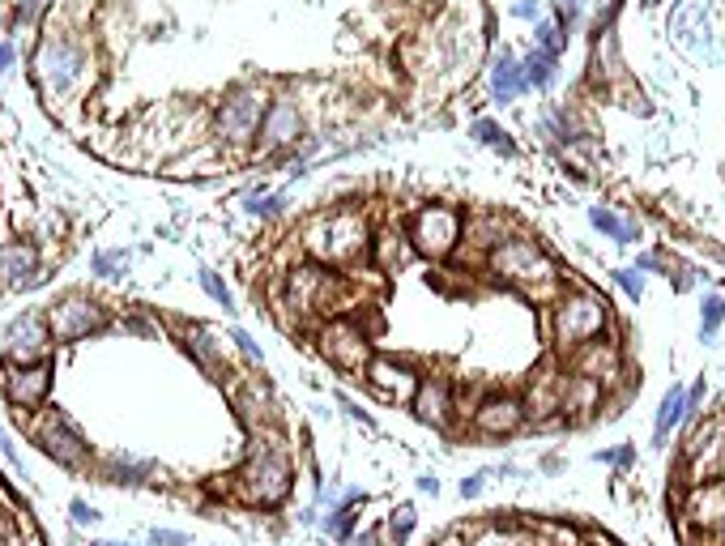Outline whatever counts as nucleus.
Returning a JSON list of instances; mask_svg holds the SVG:
<instances>
[{
    "instance_id": "nucleus-1",
    "label": "nucleus",
    "mask_w": 725,
    "mask_h": 546,
    "mask_svg": "<svg viewBox=\"0 0 725 546\" xmlns=\"http://www.w3.org/2000/svg\"><path fill=\"white\" fill-rule=\"evenodd\" d=\"M491 273L499 282L517 286V291L529 295V299H551L559 291L555 261L534 244V239H525V235L499 239V244L491 248Z\"/></svg>"
},
{
    "instance_id": "nucleus-2",
    "label": "nucleus",
    "mask_w": 725,
    "mask_h": 546,
    "mask_svg": "<svg viewBox=\"0 0 725 546\" xmlns=\"http://www.w3.org/2000/svg\"><path fill=\"white\" fill-rule=\"evenodd\" d=\"M372 244V231H367V218L359 210H337L316 218L308 231H303V248H308L316 261L325 265H350L359 261Z\"/></svg>"
},
{
    "instance_id": "nucleus-3",
    "label": "nucleus",
    "mask_w": 725,
    "mask_h": 546,
    "mask_svg": "<svg viewBox=\"0 0 725 546\" xmlns=\"http://www.w3.org/2000/svg\"><path fill=\"white\" fill-rule=\"evenodd\" d=\"M290 478H295L290 461L282 453H273V448H261V453H252L244 461V470L235 474V495L252 508H273L290 495Z\"/></svg>"
},
{
    "instance_id": "nucleus-4",
    "label": "nucleus",
    "mask_w": 725,
    "mask_h": 546,
    "mask_svg": "<svg viewBox=\"0 0 725 546\" xmlns=\"http://www.w3.org/2000/svg\"><path fill=\"white\" fill-rule=\"evenodd\" d=\"M606 329V303L593 299V295H563L551 312V333H555V346L576 355L585 342H593Z\"/></svg>"
},
{
    "instance_id": "nucleus-5",
    "label": "nucleus",
    "mask_w": 725,
    "mask_h": 546,
    "mask_svg": "<svg viewBox=\"0 0 725 546\" xmlns=\"http://www.w3.org/2000/svg\"><path fill=\"white\" fill-rule=\"evenodd\" d=\"M461 244V214L448 210V205H427L418 210L410 222V248L431 256V261H444L453 256Z\"/></svg>"
},
{
    "instance_id": "nucleus-6",
    "label": "nucleus",
    "mask_w": 725,
    "mask_h": 546,
    "mask_svg": "<svg viewBox=\"0 0 725 546\" xmlns=\"http://www.w3.org/2000/svg\"><path fill=\"white\" fill-rule=\"evenodd\" d=\"M265 99H261V90H252V86H239L231 90L227 99L218 103V116H214V133L227 141V146H248V141L256 137V128H261V116H265Z\"/></svg>"
},
{
    "instance_id": "nucleus-7",
    "label": "nucleus",
    "mask_w": 725,
    "mask_h": 546,
    "mask_svg": "<svg viewBox=\"0 0 725 546\" xmlns=\"http://www.w3.org/2000/svg\"><path fill=\"white\" fill-rule=\"evenodd\" d=\"M320 355H325L337 372H350V376L367 372V363L376 359L367 333L354 325V320H346V316H337V320H329V325L320 329Z\"/></svg>"
},
{
    "instance_id": "nucleus-8",
    "label": "nucleus",
    "mask_w": 725,
    "mask_h": 546,
    "mask_svg": "<svg viewBox=\"0 0 725 546\" xmlns=\"http://www.w3.org/2000/svg\"><path fill=\"white\" fill-rule=\"evenodd\" d=\"M35 444L56 465H64V470H86L90 465V444L82 440V431L64 419V414H47V419L35 427Z\"/></svg>"
},
{
    "instance_id": "nucleus-9",
    "label": "nucleus",
    "mask_w": 725,
    "mask_h": 546,
    "mask_svg": "<svg viewBox=\"0 0 725 546\" xmlns=\"http://www.w3.org/2000/svg\"><path fill=\"white\" fill-rule=\"evenodd\" d=\"M82 52L69 39H43L35 52V82L43 86V94H64L73 86V77L82 73Z\"/></svg>"
},
{
    "instance_id": "nucleus-10",
    "label": "nucleus",
    "mask_w": 725,
    "mask_h": 546,
    "mask_svg": "<svg viewBox=\"0 0 725 546\" xmlns=\"http://www.w3.org/2000/svg\"><path fill=\"white\" fill-rule=\"evenodd\" d=\"M47 325H52V337H56V342H82V337L99 333V329L107 325V312H103L94 299L69 295V299H60L56 308H52Z\"/></svg>"
},
{
    "instance_id": "nucleus-11",
    "label": "nucleus",
    "mask_w": 725,
    "mask_h": 546,
    "mask_svg": "<svg viewBox=\"0 0 725 546\" xmlns=\"http://www.w3.org/2000/svg\"><path fill=\"white\" fill-rule=\"evenodd\" d=\"M52 325L43 316L26 312L22 320H13L5 333V355L13 367H30V363H47V346H52Z\"/></svg>"
},
{
    "instance_id": "nucleus-12",
    "label": "nucleus",
    "mask_w": 725,
    "mask_h": 546,
    "mask_svg": "<svg viewBox=\"0 0 725 546\" xmlns=\"http://www.w3.org/2000/svg\"><path fill=\"white\" fill-rule=\"evenodd\" d=\"M525 401L517 397H508V393H499V397H482L478 401V410H474V427L482 431V436H512L521 423H525Z\"/></svg>"
},
{
    "instance_id": "nucleus-13",
    "label": "nucleus",
    "mask_w": 725,
    "mask_h": 546,
    "mask_svg": "<svg viewBox=\"0 0 725 546\" xmlns=\"http://www.w3.org/2000/svg\"><path fill=\"white\" fill-rule=\"evenodd\" d=\"M299 128H303V120H299V107L290 103V99H273L269 107H265V116H261V150H286V146H295L299 141Z\"/></svg>"
},
{
    "instance_id": "nucleus-14",
    "label": "nucleus",
    "mask_w": 725,
    "mask_h": 546,
    "mask_svg": "<svg viewBox=\"0 0 725 546\" xmlns=\"http://www.w3.org/2000/svg\"><path fill=\"white\" fill-rule=\"evenodd\" d=\"M683 517H687L691 529H704V534L725 529V483H700L687 495Z\"/></svg>"
},
{
    "instance_id": "nucleus-15",
    "label": "nucleus",
    "mask_w": 725,
    "mask_h": 546,
    "mask_svg": "<svg viewBox=\"0 0 725 546\" xmlns=\"http://www.w3.org/2000/svg\"><path fill=\"white\" fill-rule=\"evenodd\" d=\"M47 389H52V367H47V363L9 367V376H5V393H9L13 406H22V410L43 406Z\"/></svg>"
},
{
    "instance_id": "nucleus-16",
    "label": "nucleus",
    "mask_w": 725,
    "mask_h": 546,
    "mask_svg": "<svg viewBox=\"0 0 725 546\" xmlns=\"http://www.w3.org/2000/svg\"><path fill=\"white\" fill-rule=\"evenodd\" d=\"M363 376L380 397H414V389H418V376L410 372V367L397 363V359H384V355L367 363Z\"/></svg>"
},
{
    "instance_id": "nucleus-17",
    "label": "nucleus",
    "mask_w": 725,
    "mask_h": 546,
    "mask_svg": "<svg viewBox=\"0 0 725 546\" xmlns=\"http://www.w3.org/2000/svg\"><path fill=\"white\" fill-rule=\"evenodd\" d=\"M410 401H414L418 419L431 423V427H448V419H453V393H448L444 380H418Z\"/></svg>"
},
{
    "instance_id": "nucleus-18",
    "label": "nucleus",
    "mask_w": 725,
    "mask_h": 546,
    "mask_svg": "<svg viewBox=\"0 0 725 546\" xmlns=\"http://www.w3.org/2000/svg\"><path fill=\"white\" fill-rule=\"evenodd\" d=\"M619 367H623V359H619V350L610 346V342H585L576 350V376H589V380H598V384H606V380H615L619 376Z\"/></svg>"
},
{
    "instance_id": "nucleus-19",
    "label": "nucleus",
    "mask_w": 725,
    "mask_h": 546,
    "mask_svg": "<svg viewBox=\"0 0 725 546\" xmlns=\"http://www.w3.org/2000/svg\"><path fill=\"white\" fill-rule=\"evenodd\" d=\"M602 401V384L589 376H568L559 384V410L563 414H589Z\"/></svg>"
},
{
    "instance_id": "nucleus-20",
    "label": "nucleus",
    "mask_w": 725,
    "mask_h": 546,
    "mask_svg": "<svg viewBox=\"0 0 725 546\" xmlns=\"http://www.w3.org/2000/svg\"><path fill=\"white\" fill-rule=\"evenodd\" d=\"M35 273H39V256H35V248L13 244V248L0 252V282H9V286H30V282H35Z\"/></svg>"
},
{
    "instance_id": "nucleus-21",
    "label": "nucleus",
    "mask_w": 725,
    "mask_h": 546,
    "mask_svg": "<svg viewBox=\"0 0 725 546\" xmlns=\"http://www.w3.org/2000/svg\"><path fill=\"white\" fill-rule=\"evenodd\" d=\"M521 90H525L521 60H512L508 52H499V60H495V73H491V94H495V103H512Z\"/></svg>"
},
{
    "instance_id": "nucleus-22",
    "label": "nucleus",
    "mask_w": 725,
    "mask_h": 546,
    "mask_svg": "<svg viewBox=\"0 0 725 546\" xmlns=\"http://www.w3.org/2000/svg\"><path fill=\"white\" fill-rule=\"evenodd\" d=\"M188 350H192V355H197V363H201V367H205V372L214 376V380H227V376H231V367L222 363V350L214 346V337H209L201 325L188 333Z\"/></svg>"
},
{
    "instance_id": "nucleus-23",
    "label": "nucleus",
    "mask_w": 725,
    "mask_h": 546,
    "mask_svg": "<svg viewBox=\"0 0 725 546\" xmlns=\"http://www.w3.org/2000/svg\"><path fill=\"white\" fill-rule=\"evenodd\" d=\"M683 414H687V389H679V384H674V389L662 397V406H657V423H653L657 444H662V440L670 436V431L683 423Z\"/></svg>"
},
{
    "instance_id": "nucleus-24",
    "label": "nucleus",
    "mask_w": 725,
    "mask_h": 546,
    "mask_svg": "<svg viewBox=\"0 0 725 546\" xmlns=\"http://www.w3.org/2000/svg\"><path fill=\"white\" fill-rule=\"evenodd\" d=\"M103 474H107V483L137 487V483H145V478H154V465L150 461H137V457H111Z\"/></svg>"
},
{
    "instance_id": "nucleus-25",
    "label": "nucleus",
    "mask_w": 725,
    "mask_h": 546,
    "mask_svg": "<svg viewBox=\"0 0 725 546\" xmlns=\"http://www.w3.org/2000/svg\"><path fill=\"white\" fill-rule=\"evenodd\" d=\"M589 222H593V227H598L602 235L615 239V244H632V239L640 235V231H636V222H623L619 214L602 210V205H593V210H589Z\"/></svg>"
},
{
    "instance_id": "nucleus-26",
    "label": "nucleus",
    "mask_w": 725,
    "mask_h": 546,
    "mask_svg": "<svg viewBox=\"0 0 725 546\" xmlns=\"http://www.w3.org/2000/svg\"><path fill=\"white\" fill-rule=\"evenodd\" d=\"M521 77H525V86H546L555 77V56H546V52H529L521 60Z\"/></svg>"
},
{
    "instance_id": "nucleus-27",
    "label": "nucleus",
    "mask_w": 725,
    "mask_h": 546,
    "mask_svg": "<svg viewBox=\"0 0 725 546\" xmlns=\"http://www.w3.org/2000/svg\"><path fill=\"white\" fill-rule=\"evenodd\" d=\"M235 406L239 414H244V423H256V419H265V393H261V384H244L235 397Z\"/></svg>"
},
{
    "instance_id": "nucleus-28",
    "label": "nucleus",
    "mask_w": 725,
    "mask_h": 546,
    "mask_svg": "<svg viewBox=\"0 0 725 546\" xmlns=\"http://www.w3.org/2000/svg\"><path fill=\"white\" fill-rule=\"evenodd\" d=\"M721 320H725V299L721 295H704V303H700V337H713Z\"/></svg>"
},
{
    "instance_id": "nucleus-29",
    "label": "nucleus",
    "mask_w": 725,
    "mask_h": 546,
    "mask_svg": "<svg viewBox=\"0 0 725 546\" xmlns=\"http://www.w3.org/2000/svg\"><path fill=\"white\" fill-rule=\"evenodd\" d=\"M474 137H478V141H487V146H495L499 154H517V146L508 141V133H504L499 124H491V120H478V124H474Z\"/></svg>"
},
{
    "instance_id": "nucleus-30",
    "label": "nucleus",
    "mask_w": 725,
    "mask_h": 546,
    "mask_svg": "<svg viewBox=\"0 0 725 546\" xmlns=\"http://www.w3.org/2000/svg\"><path fill=\"white\" fill-rule=\"evenodd\" d=\"M470 546H529V538L517 534V529H482Z\"/></svg>"
},
{
    "instance_id": "nucleus-31",
    "label": "nucleus",
    "mask_w": 725,
    "mask_h": 546,
    "mask_svg": "<svg viewBox=\"0 0 725 546\" xmlns=\"http://www.w3.org/2000/svg\"><path fill=\"white\" fill-rule=\"evenodd\" d=\"M376 256H380L384 269H397L401 261H406V248H401L397 235H380V239H376Z\"/></svg>"
},
{
    "instance_id": "nucleus-32",
    "label": "nucleus",
    "mask_w": 725,
    "mask_h": 546,
    "mask_svg": "<svg viewBox=\"0 0 725 546\" xmlns=\"http://www.w3.org/2000/svg\"><path fill=\"white\" fill-rule=\"evenodd\" d=\"M128 265V256L124 252H99L94 256V273H103V278H116V269Z\"/></svg>"
},
{
    "instance_id": "nucleus-33",
    "label": "nucleus",
    "mask_w": 725,
    "mask_h": 546,
    "mask_svg": "<svg viewBox=\"0 0 725 546\" xmlns=\"http://www.w3.org/2000/svg\"><path fill=\"white\" fill-rule=\"evenodd\" d=\"M615 282H619L632 299H640V295H644V273H640V269H615Z\"/></svg>"
},
{
    "instance_id": "nucleus-34",
    "label": "nucleus",
    "mask_w": 725,
    "mask_h": 546,
    "mask_svg": "<svg viewBox=\"0 0 725 546\" xmlns=\"http://www.w3.org/2000/svg\"><path fill=\"white\" fill-rule=\"evenodd\" d=\"M410 529H414V508H410V504H401V508L393 512V521H389V534L401 542V538L410 534Z\"/></svg>"
},
{
    "instance_id": "nucleus-35",
    "label": "nucleus",
    "mask_w": 725,
    "mask_h": 546,
    "mask_svg": "<svg viewBox=\"0 0 725 546\" xmlns=\"http://www.w3.org/2000/svg\"><path fill=\"white\" fill-rule=\"evenodd\" d=\"M201 286H205V291H209V295H214V299L222 303V308H231V291H227V286H222V282H218V273H209V269H201Z\"/></svg>"
},
{
    "instance_id": "nucleus-36",
    "label": "nucleus",
    "mask_w": 725,
    "mask_h": 546,
    "mask_svg": "<svg viewBox=\"0 0 725 546\" xmlns=\"http://www.w3.org/2000/svg\"><path fill=\"white\" fill-rule=\"evenodd\" d=\"M43 5H47V0H22V5L13 9V26H30L43 13Z\"/></svg>"
},
{
    "instance_id": "nucleus-37",
    "label": "nucleus",
    "mask_w": 725,
    "mask_h": 546,
    "mask_svg": "<svg viewBox=\"0 0 725 546\" xmlns=\"http://www.w3.org/2000/svg\"><path fill=\"white\" fill-rule=\"evenodd\" d=\"M559 47H563V35L555 26H538V52L546 56H559Z\"/></svg>"
},
{
    "instance_id": "nucleus-38",
    "label": "nucleus",
    "mask_w": 725,
    "mask_h": 546,
    "mask_svg": "<svg viewBox=\"0 0 725 546\" xmlns=\"http://www.w3.org/2000/svg\"><path fill=\"white\" fill-rule=\"evenodd\" d=\"M282 205H286V197L278 192V197H265V201H261V197H252V201H248V210H252V214H261V218H273V214H282Z\"/></svg>"
},
{
    "instance_id": "nucleus-39",
    "label": "nucleus",
    "mask_w": 725,
    "mask_h": 546,
    "mask_svg": "<svg viewBox=\"0 0 725 546\" xmlns=\"http://www.w3.org/2000/svg\"><path fill=\"white\" fill-rule=\"evenodd\" d=\"M231 342H235L239 350H244V355H248L252 363H261V346H256V342H252V337H248L244 329H231Z\"/></svg>"
},
{
    "instance_id": "nucleus-40",
    "label": "nucleus",
    "mask_w": 725,
    "mask_h": 546,
    "mask_svg": "<svg viewBox=\"0 0 725 546\" xmlns=\"http://www.w3.org/2000/svg\"><path fill=\"white\" fill-rule=\"evenodd\" d=\"M150 542H154V546H188V538L175 534V529H154Z\"/></svg>"
},
{
    "instance_id": "nucleus-41",
    "label": "nucleus",
    "mask_w": 725,
    "mask_h": 546,
    "mask_svg": "<svg viewBox=\"0 0 725 546\" xmlns=\"http://www.w3.org/2000/svg\"><path fill=\"white\" fill-rule=\"evenodd\" d=\"M73 521L77 525H94V521H99V512H94L86 500H73Z\"/></svg>"
},
{
    "instance_id": "nucleus-42",
    "label": "nucleus",
    "mask_w": 725,
    "mask_h": 546,
    "mask_svg": "<svg viewBox=\"0 0 725 546\" xmlns=\"http://www.w3.org/2000/svg\"><path fill=\"white\" fill-rule=\"evenodd\" d=\"M482 483H487V474H470V478H461V495H465V500H474V495L482 491Z\"/></svg>"
},
{
    "instance_id": "nucleus-43",
    "label": "nucleus",
    "mask_w": 725,
    "mask_h": 546,
    "mask_svg": "<svg viewBox=\"0 0 725 546\" xmlns=\"http://www.w3.org/2000/svg\"><path fill=\"white\" fill-rule=\"evenodd\" d=\"M354 546H384V529H363V534L354 538Z\"/></svg>"
},
{
    "instance_id": "nucleus-44",
    "label": "nucleus",
    "mask_w": 725,
    "mask_h": 546,
    "mask_svg": "<svg viewBox=\"0 0 725 546\" xmlns=\"http://www.w3.org/2000/svg\"><path fill=\"white\" fill-rule=\"evenodd\" d=\"M0 457H5V461H13V465H22V461H18V453H13V444H9V436H5V431H0Z\"/></svg>"
},
{
    "instance_id": "nucleus-45",
    "label": "nucleus",
    "mask_w": 725,
    "mask_h": 546,
    "mask_svg": "<svg viewBox=\"0 0 725 546\" xmlns=\"http://www.w3.org/2000/svg\"><path fill=\"white\" fill-rule=\"evenodd\" d=\"M0 546H13V525H9L5 512H0Z\"/></svg>"
},
{
    "instance_id": "nucleus-46",
    "label": "nucleus",
    "mask_w": 725,
    "mask_h": 546,
    "mask_svg": "<svg viewBox=\"0 0 725 546\" xmlns=\"http://www.w3.org/2000/svg\"><path fill=\"white\" fill-rule=\"evenodd\" d=\"M9 64H13V47H9V43H0V73H5Z\"/></svg>"
},
{
    "instance_id": "nucleus-47",
    "label": "nucleus",
    "mask_w": 725,
    "mask_h": 546,
    "mask_svg": "<svg viewBox=\"0 0 725 546\" xmlns=\"http://www.w3.org/2000/svg\"><path fill=\"white\" fill-rule=\"evenodd\" d=\"M418 487H423L427 495H435V491H440V478H431V474H427V478H418Z\"/></svg>"
},
{
    "instance_id": "nucleus-48",
    "label": "nucleus",
    "mask_w": 725,
    "mask_h": 546,
    "mask_svg": "<svg viewBox=\"0 0 725 546\" xmlns=\"http://www.w3.org/2000/svg\"><path fill=\"white\" fill-rule=\"evenodd\" d=\"M534 13H538V5H529V0H525V5H517V18H534Z\"/></svg>"
},
{
    "instance_id": "nucleus-49",
    "label": "nucleus",
    "mask_w": 725,
    "mask_h": 546,
    "mask_svg": "<svg viewBox=\"0 0 725 546\" xmlns=\"http://www.w3.org/2000/svg\"><path fill=\"white\" fill-rule=\"evenodd\" d=\"M435 546H465V542H461V538H440Z\"/></svg>"
},
{
    "instance_id": "nucleus-50",
    "label": "nucleus",
    "mask_w": 725,
    "mask_h": 546,
    "mask_svg": "<svg viewBox=\"0 0 725 546\" xmlns=\"http://www.w3.org/2000/svg\"><path fill=\"white\" fill-rule=\"evenodd\" d=\"M103 546H128V542H103Z\"/></svg>"
},
{
    "instance_id": "nucleus-51",
    "label": "nucleus",
    "mask_w": 725,
    "mask_h": 546,
    "mask_svg": "<svg viewBox=\"0 0 725 546\" xmlns=\"http://www.w3.org/2000/svg\"><path fill=\"white\" fill-rule=\"evenodd\" d=\"M644 5H657V0H644Z\"/></svg>"
}]
</instances>
